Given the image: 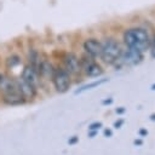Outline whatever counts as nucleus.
<instances>
[{
  "label": "nucleus",
  "instance_id": "obj_1",
  "mask_svg": "<svg viewBox=\"0 0 155 155\" xmlns=\"http://www.w3.org/2000/svg\"><path fill=\"white\" fill-rule=\"evenodd\" d=\"M124 42L126 47L144 52L150 47L151 38L147 29L140 27L128 28L124 31Z\"/></svg>",
  "mask_w": 155,
  "mask_h": 155
},
{
  "label": "nucleus",
  "instance_id": "obj_2",
  "mask_svg": "<svg viewBox=\"0 0 155 155\" xmlns=\"http://www.w3.org/2000/svg\"><path fill=\"white\" fill-rule=\"evenodd\" d=\"M121 51V46L116 39L107 38L102 42V52L99 57L105 64H113L117 61Z\"/></svg>",
  "mask_w": 155,
  "mask_h": 155
},
{
  "label": "nucleus",
  "instance_id": "obj_3",
  "mask_svg": "<svg viewBox=\"0 0 155 155\" xmlns=\"http://www.w3.org/2000/svg\"><path fill=\"white\" fill-rule=\"evenodd\" d=\"M52 80H53V85H54L57 92L63 93V92L68 91V88L70 86V76L65 69H61V68L54 69Z\"/></svg>",
  "mask_w": 155,
  "mask_h": 155
},
{
  "label": "nucleus",
  "instance_id": "obj_4",
  "mask_svg": "<svg viewBox=\"0 0 155 155\" xmlns=\"http://www.w3.org/2000/svg\"><path fill=\"white\" fill-rule=\"evenodd\" d=\"M81 63V69L85 71V74L90 78H96V76H99L103 74V69L102 67L94 62L93 57L91 56H84L82 59L80 61Z\"/></svg>",
  "mask_w": 155,
  "mask_h": 155
},
{
  "label": "nucleus",
  "instance_id": "obj_5",
  "mask_svg": "<svg viewBox=\"0 0 155 155\" xmlns=\"http://www.w3.org/2000/svg\"><path fill=\"white\" fill-rule=\"evenodd\" d=\"M142 52L127 47L125 51H121L116 62H120V64L122 65H134L138 64L142 61Z\"/></svg>",
  "mask_w": 155,
  "mask_h": 155
},
{
  "label": "nucleus",
  "instance_id": "obj_6",
  "mask_svg": "<svg viewBox=\"0 0 155 155\" xmlns=\"http://www.w3.org/2000/svg\"><path fill=\"white\" fill-rule=\"evenodd\" d=\"M64 65H65V70L73 75H76L80 73L81 70V63L80 59L74 54V53H67L64 56Z\"/></svg>",
  "mask_w": 155,
  "mask_h": 155
},
{
  "label": "nucleus",
  "instance_id": "obj_7",
  "mask_svg": "<svg viewBox=\"0 0 155 155\" xmlns=\"http://www.w3.org/2000/svg\"><path fill=\"white\" fill-rule=\"evenodd\" d=\"M84 50L88 56H91L93 58L99 57L101 52H102V42L93 38L86 39L84 42Z\"/></svg>",
  "mask_w": 155,
  "mask_h": 155
},
{
  "label": "nucleus",
  "instance_id": "obj_8",
  "mask_svg": "<svg viewBox=\"0 0 155 155\" xmlns=\"http://www.w3.org/2000/svg\"><path fill=\"white\" fill-rule=\"evenodd\" d=\"M16 84H17V87L19 90V92L22 93V96L24 98H33L36 93V90H35V86H33L31 84L27 82L25 80H23L22 78L17 79L16 80Z\"/></svg>",
  "mask_w": 155,
  "mask_h": 155
},
{
  "label": "nucleus",
  "instance_id": "obj_9",
  "mask_svg": "<svg viewBox=\"0 0 155 155\" xmlns=\"http://www.w3.org/2000/svg\"><path fill=\"white\" fill-rule=\"evenodd\" d=\"M22 79L36 87V85L39 82V73H38V69L35 67H33V65L25 67L23 69V71H22Z\"/></svg>",
  "mask_w": 155,
  "mask_h": 155
},
{
  "label": "nucleus",
  "instance_id": "obj_10",
  "mask_svg": "<svg viewBox=\"0 0 155 155\" xmlns=\"http://www.w3.org/2000/svg\"><path fill=\"white\" fill-rule=\"evenodd\" d=\"M4 102L8 105H18V104H22L24 103L25 98L22 96V93L18 91H15V92H10V93H4Z\"/></svg>",
  "mask_w": 155,
  "mask_h": 155
},
{
  "label": "nucleus",
  "instance_id": "obj_11",
  "mask_svg": "<svg viewBox=\"0 0 155 155\" xmlns=\"http://www.w3.org/2000/svg\"><path fill=\"white\" fill-rule=\"evenodd\" d=\"M0 90L4 93H10V92L18 91V87H17L16 81L11 80L10 78L5 75H0Z\"/></svg>",
  "mask_w": 155,
  "mask_h": 155
},
{
  "label": "nucleus",
  "instance_id": "obj_12",
  "mask_svg": "<svg viewBox=\"0 0 155 155\" xmlns=\"http://www.w3.org/2000/svg\"><path fill=\"white\" fill-rule=\"evenodd\" d=\"M36 68L39 69V70H38L39 75H41L42 78H52L53 71H54L52 64H51L48 61H42V62H40Z\"/></svg>",
  "mask_w": 155,
  "mask_h": 155
},
{
  "label": "nucleus",
  "instance_id": "obj_13",
  "mask_svg": "<svg viewBox=\"0 0 155 155\" xmlns=\"http://www.w3.org/2000/svg\"><path fill=\"white\" fill-rule=\"evenodd\" d=\"M109 80L108 79H101V80H98V81H94V82H91V84H87V85H85V86H82L81 88H79V90H76L75 91V93H79V92H82V91H86V90H90V88H92V87H97V86H99L101 84H104V82H108Z\"/></svg>",
  "mask_w": 155,
  "mask_h": 155
},
{
  "label": "nucleus",
  "instance_id": "obj_14",
  "mask_svg": "<svg viewBox=\"0 0 155 155\" xmlns=\"http://www.w3.org/2000/svg\"><path fill=\"white\" fill-rule=\"evenodd\" d=\"M21 58L18 57V56H11V57H8L7 58V65L8 67H16V65H18V64H21Z\"/></svg>",
  "mask_w": 155,
  "mask_h": 155
},
{
  "label": "nucleus",
  "instance_id": "obj_15",
  "mask_svg": "<svg viewBox=\"0 0 155 155\" xmlns=\"http://www.w3.org/2000/svg\"><path fill=\"white\" fill-rule=\"evenodd\" d=\"M102 127V122H93V124H91L90 126H88V130H91V131H97L98 128H101Z\"/></svg>",
  "mask_w": 155,
  "mask_h": 155
},
{
  "label": "nucleus",
  "instance_id": "obj_16",
  "mask_svg": "<svg viewBox=\"0 0 155 155\" xmlns=\"http://www.w3.org/2000/svg\"><path fill=\"white\" fill-rule=\"evenodd\" d=\"M150 56L153 57V58H155V38L151 40V44H150Z\"/></svg>",
  "mask_w": 155,
  "mask_h": 155
},
{
  "label": "nucleus",
  "instance_id": "obj_17",
  "mask_svg": "<svg viewBox=\"0 0 155 155\" xmlns=\"http://www.w3.org/2000/svg\"><path fill=\"white\" fill-rule=\"evenodd\" d=\"M79 142V137H76V136H74V137H71L69 140H68V143H69V145H73V144H75V143H78Z\"/></svg>",
  "mask_w": 155,
  "mask_h": 155
},
{
  "label": "nucleus",
  "instance_id": "obj_18",
  "mask_svg": "<svg viewBox=\"0 0 155 155\" xmlns=\"http://www.w3.org/2000/svg\"><path fill=\"white\" fill-rule=\"evenodd\" d=\"M122 124H124V120H122V119H120L119 121H115V122H114V127H115V128H120Z\"/></svg>",
  "mask_w": 155,
  "mask_h": 155
},
{
  "label": "nucleus",
  "instance_id": "obj_19",
  "mask_svg": "<svg viewBox=\"0 0 155 155\" xmlns=\"http://www.w3.org/2000/svg\"><path fill=\"white\" fill-rule=\"evenodd\" d=\"M125 111H126V109H125L124 107H120V108H117V109L115 110V113H116V114H124Z\"/></svg>",
  "mask_w": 155,
  "mask_h": 155
},
{
  "label": "nucleus",
  "instance_id": "obj_20",
  "mask_svg": "<svg viewBox=\"0 0 155 155\" xmlns=\"http://www.w3.org/2000/svg\"><path fill=\"white\" fill-rule=\"evenodd\" d=\"M111 134H113L111 130H109V128H105V130H104V136H105V137H111Z\"/></svg>",
  "mask_w": 155,
  "mask_h": 155
},
{
  "label": "nucleus",
  "instance_id": "obj_21",
  "mask_svg": "<svg viewBox=\"0 0 155 155\" xmlns=\"http://www.w3.org/2000/svg\"><path fill=\"white\" fill-rule=\"evenodd\" d=\"M147 134H148V131H147V130H144V128H140V130H139V136L144 137V136H147Z\"/></svg>",
  "mask_w": 155,
  "mask_h": 155
},
{
  "label": "nucleus",
  "instance_id": "obj_22",
  "mask_svg": "<svg viewBox=\"0 0 155 155\" xmlns=\"http://www.w3.org/2000/svg\"><path fill=\"white\" fill-rule=\"evenodd\" d=\"M113 103V99L111 98H109V99H104V101H102V104H104V105H107V104H111Z\"/></svg>",
  "mask_w": 155,
  "mask_h": 155
},
{
  "label": "nucleus",
  "instance_id": "obj_23",
  "mask_svg": "<svg viewBox=\"0 0 155 155\" xmlns=\"http://www.w3.org/2000/svg\"><path fill=\"white\" fill-rule=\"evenodd\" d=\"M133 144H134V145H142V144H143V140H142V139H134V140H133Z\"/></svg>",
  "mask_w": 155,
  "mask_h": 155
},
{
  "label": "nucleus",
  "instance_id": "obj_24",
  "mask_svg": "<svg viewBox=\"0 0 155 155\" xmlns=\"http://www.w3.org/2000/svg\"><path fill=\"white\" fill-rule=\"evenodd\" d=\"M96 133H97L96 131H92V132L88 134V137H91V138H92V137H94V136H96Z\"/></svg>",
  "mask_w": 155,
  "mask_h": 155
},
{
  "label": "nucleus",
  "instance_id": "obj_25",
  "mask_svg": "<svg viewBox=\"0 0 155 155\" xmlns=\"http://www.w3.org/2000/svg\"><path fill=\"white\" fill-rule=\"evenodd\" d=\"M150 120H153V121H155V113L150 115Z\"/></svg>",
  "mask_w": 155,
  "mask_h": 155
},
{
  "label": "nucleus",
  "instance_id": "obj_26",
  "mask_svg": "<svg viewBox=\"0 0 155 155\" xmlns=\"http://www.w3.org/2000/svg\"><path fill=\"white\" fill-rule=\"evenodd\" d=\"M151 90H155V84H154V85L151 86Z\"/></svg>",
  "mask_w": 155,
  "mask_h": 155
}]
</instances>
